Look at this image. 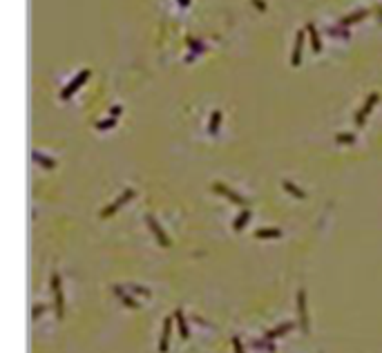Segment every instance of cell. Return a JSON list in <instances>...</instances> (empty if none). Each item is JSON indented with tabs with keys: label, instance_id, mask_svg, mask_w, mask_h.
I'll return each instance as SVG.
<instances>
[{
	"label": "cell",
	"instance_id": "cell-24",
	"mask_svg": "<svg viewBox=\"0 0 382 353\" xmlns=\"http://www.w3.org/2000/svg\"><path fill=\"white\" fill-rule=\"evenodd\" d=\"M335 141L344 143V145H351V143L358 141V139H355V134H351V132H338V134H335Z\"/></svg>",
	"mask_w": 382,
	"mask_h": 353
},
{
	"label": "cell",
	"instance_id": "cell-7",
	"mask_svg": "<svg viewBox=\"0 0 382 353\" xmlns=\"http://www.w3.org/2000/svg\"><path fill=\"white\" fill-rule=\"evenodd\" d=\"M210 188H213V193L221 195V197H224V199H228L230 204L239 206V208H246V197H241L239 193H235V190H230L226 184H221V181H215V184L210 186Z\"/></svg>",
	"mask_w": 382,
	"mask_h": 353
},
{
	"label": "cell",
	"instance_id": "cell-23",
	"mask_svg": "<svg viewBox=\"0 0 382 353\" xmlns=\"http://www.w3.org/2000/svg\"><path fill=\"white\" fill-rule=\"evenodd\" d=\"M125 290H130L132 295H143V298H150V295H152V290L148 286H137V284H125Z\"/></svg>",
	"mask_w": 382,
	"mask_h": 353
},
{
	"label": "cell",
	"instance_id": "cell-2",
	"mask_svg": "<svg viewBox=\"0 0 382 353\" xmlns=\"http://www.w3.org/2000/svg\"><path fill=\"white\" fill-rule=\"evenodd\" d=\"M90 76H92V70H90V67H83V70H81L79 74H76L74 79H72V81H70V83H67V85L63 87V90L58 92L60 101H70V98H72V96L76 94V92L81 90V85H85Z\"/></svg>",
	"mask_w": 382,
	"mask_h": 353
},
{
	"label": "cell",
	"instance_id": "cell-25",
	"mask_svg": "<svg viewBox=\"0 0 382 353\" xmlns=\"http://www.w3.org/2000/svg\"><path fill=\"white\" fill-rule=\"evenodd\" d=\"M230 344H233V351H235V353H246V349H244V344H241V337H239V335H233V337H230Z\"/></svg>",
	"mask_w": 382,
	"mask_h": 353
},
{
	"label": "cell",
	"instance_id": "cell-27",
	"mask_svg": "<svg viewBox=\"0 0 382 353\" xmlns=\"http://www.w3.org/2000/svg\"><path fill=\"white\" fill-rule=\"evenodd\" d=\"M121 112H123V107L116 103V105H112V107H110V112H107V116H114V119H118V116H121Z\"/></svg>",
	"mask_w": 382,
	"mask_h": 353
},
{
	"label": "cell",
	"instance_id": "cell-12",
	"mask_svg": "<svg viewBox=\"0 0 382 353\" xmlns=\"http://www.w3.org/2000/svg\"><path fill=\"white\" fill-rule=\"evenodd\" d=\"M172 318H174V324H177L181 340H190V329H188V320H185V313H183L181 309H174V311H172Z\"/></svg>",
	"mask_w": 382,
	"mask_h": 353
},
{
	"label": "cell",
	"instance_id": "cell-3",
	"mask_svg": "<svg viewBox=\"0 0 382 353\" xmlns=\"http://www.w3.org/2000/svg\"><path fill=\"white\" fill-rule=\"evenodd\" d=\"M134 195H137V190H134V188H125V190H123L121 195L116 197L114 201H112V204H107L105 208H101V212H99V217H101V219H107V217L116 215V212L121 210L123 206L128 204V201H130V199H134Z\"/></svg>",
	"mask_w": 382,
	"mask_h": 353
},
{
	"label": "cell",
	"instance_id": "cell-21",
	"mask_svg": "<svg viewBox=\"0 0 382 353\" xmlns=\"http://www.w3.org/2000/svg\"><path fill=\"white\" fill-rule=\"evenodd\" d=\"M329 34H331L333 38H344V40H347V38H351V32H349V27H340L338 23H335L333 27H329Z\"/></svg>",
	"mask_w": 382,
	"mask_h": 353
},
{
	"label": "cell",
	"instance_id": "cell-13",
	"mask_svg": "<svg viewBox=\"0 0 382 353\" xmlns=\"http://www.w3.org/2000/svg\"><path fill=\"white\" fill-rule=\"evenodd\" d=\"M114 295H116L118 300H121L123 306H128V309H134V311L141 309V304H139L130 293H125V286H121V284H114Z\"/></svg>",
	"mask_w": 382,
	"mask_h": 353
},
{
	"label": "cell",
	"instance_id": "cell-1",
	"mask_svg": "<svg viewBox=\"0 0 382 353\" xmlns=\"http://www.w3.org/2000/svg\"><path fill=\"white\" fill-rule=\"evenodd\" d=\"M49 288L54 295V311H56V320L65 318V295H63V282H60V273L54 271L49 275Z\"/></svg>",
	"mask_w": 382,
	"mask_h": 353
},
{
	"label": "cell",
	"instance_id": "cell-28",
	"mask_svg": "<svg viewBox=\"0 0 382 353\" xmlns=\"http://www.w3.org/2000/svg\"><path fill=\"white\" fill-rule=\"evenodd\" d=\"M252 5H255L260 12H266V5H264V0H252Z\"/></svg>",
	"mask_w": 382,
	"mask_h": 353
},
{
	"label": "cell",
	"instance_id": "cell-15",
	"mask_svg": "<svg viewBox=\"0 0 382 353\" xmlns=\"http://www.w3.org/2000/svg\"><path fill=\"white\" fill-rule=\"evenodd\" d=\"M366 16H369V9H360V12H353V14H349V16H342L338 20V25L340 27H351L353 23H360V20H364Z\"/></svg>",
	"mask_w": 382,
	"mask_h": 353
},
{
	"label": "cell",
	"instance_id": "cell-18",
	"mask_svg": "<svg viewBox=\"0 0 382 353\" xmlns=\"http://www.w3.org/2000/svg\"><path fill=\"white\" fill-rule=\"evenodd\" d=\"M250 217H252V212H250L248 208H241V212L233 219V230H235V232H241V230L246 228V224L250 221Z\"/></svg>",
	"mask_w": 382,
	"mask_h": 353
},
{
	"label": "cell",
	"instance_id": "cell-5",
	"mask_svg": "<svg viewBox=\"0 0 382 353\" xmlns=\"http://www.w3.org/2000/svg\"><path fill=\"white\" fill-rule=\"evenodd\" d=\"M146 226H148V230L152 232V237L157 240V244L161 248H170V246H172V242H170V237L166 235V230H163L161 224H159V221L154 219V215H150V212L146 215Z\"/></svg>",
	"mask_w": 382,
	"mask_h": 353
},
{
	"label": "cell",
	"instance_id": "cell-14",
	"mask_svg": "<svg viewBox=\"0 0 382 353\" xmlns=\"http://www.w3.org/2000/svg\"><path fill=\"white\" fill-rule=\"evenodd\" d=\"M32 159H34V163H38L43 170H54L56 168V159H51L49 154H45V152H40V150H34L32 152Z\"/></svg>",
	"mask_w": 382,
	"mask_h": 353
},
{
	"label": "cell",
	"instance_id": "cell-9",
	"mask_svg": "<svg viewBox=\"0 0 382 353\" xmlns=\"http://www.w3.org/2000/svg\"><path fill=\"white\" fill-rule=\"evenodd\" d=\"M185 45H188V49H190V54L185 56V63H193L199 54H204V51H206V40L204 38H193V36H185Z\"/></svg>",
	"mask_w": 382,
	"mask_h": 353
},
{
	"label": "cell",
	"instance_id": "cell-17",
	"mask_svg": "<svg viewBox=\"0 0 382 353\" xmlns=\"http://www.w3.org/2000/svg\"><path fill=\"white\" fill-rule=\"evenodd\" d=\"M221 116H224V112H221L219 107L210 112V116H208V134H210V137H215V134L219 132V128H221Z\"/></svg>",
	"mask_w": 382,
	"mask_h": 353
},
{
	"label": "cell",
	"instance_id": "cell-20",
	"mask_svg": "<svg viewBox=\"0 0 382 353\" xmlns=\"http://www.w3.org/2000/svg\"><path fill=\"white\" fill-rule=\"evenodd\" d=\"M282 188L286 190L288 195H293V197H295V199H306V197H308V195L304 193L302 188H299V186H295V184H293V181H288V179H284V181H282Z\"/></svg>",
	"mask_w": 382,
	"mask_h": 353
},
{
	"label": "cell",
	"instance_id": "cell-16",
	"mask_svg": "<svg viewBox=\"0 0 382 353\" xmlns=\"http://www.w3.org/2000/svg\"><path fill=\"white\" fill-rule=\"evenodd\" d=\"M306 34H308V40H311L313 54H320V51H322V43H320V34H317L315 23H306Z\"/></svg>",
	"mask_w": 382,
	"mask_h": 353
},
{
	"label": "cell",
	"instance_id": "cell-26",
	"mask_svg": "<svg viewBox=\"0 0 382 353\" xmlns=\"http://www.w3.org/2000/svg\"><path fill=\"white\" fill-rule=\"evenodd\" d=\"M45 311H47V306H45V304L34 306V309H32V318H34V320H40V318H43V313H45Z\"/></svg>",
	"mask_w": 382,
	"mask_h": 353
},
{
	"label": "cell",
	"instance_id": "cell-11",
	"mask_svg": "<svg viewBox=\"0 0 382 353\" xmlns=\"http://www.w3.org/2000/svg\"><path fill=\"white\" fill-rule=\"evenodd\" d=\"M293 322H280L277 326H273V329H268V331H264V340H268V342H275L277 337H282V335H286L288 331H293Z\"/></svg>",
	"mask_w": 382,
	"mask_h": 353
},
{
	"label": "cell",
	"instance_id": "cell-4",
	"mask_svg": "<svg viewBox=\"0 0 382 353\" xmlns=\"http://www.w3.org/2000/svg\"><path fill=\"white\" fill-rule=\"evenodd\" d=\"M295 306H297V324L304 333L311 331V318H308V306H306V288H297V300H295Z\"/></svg>",
	"mask_w": 382,
	"mask_h": 353
},
{
	"label": "cell",
	"instance_id": "cell-10",
	"mask_svg": "<svg viewBox=\"0 0 382 353\" xmlns=\"http://www.w3.org/2000/svg\"><path fill=\"white\" fill-rule=\"evenodd\" d=\"M304 34H306V29H304V27H299L297 32H295V45H293V54H291V67H299V63H302Z\"/></svg>",
	"mask_w": 382,
	"mask_h": 353
},
{
	"label": "cell",
	"instance_id": "cell-19",
	"mask_svg": "<svg viewBox=\"0 0 382 353\" xmlns=\"http://www.w3.org/2000/svg\"><path fill=\"white\" fill-rule=\"evenodd\" d=\"M282 230L280 228H257L255 230V240H280Z\"/></svg>",
	"mask_w": 382,
	"mask_h": 353
},
{
	"label": "cell",
	"instance_id": "cell-6",
	"mask_svg": "<svg viewBox=\"0 0 382 353\" xmlns=\"http://www.w3.org/2000/svg\"><path fill=\"white\" fill-rule=\"evenodd\" d=\"M378 101H380V92H371V94L364 98L362 107H360V110L355 112V116H353L355 126H358V128H364L366 116H369V114H371V110H373V107H375V103H378Z\"/></svg>",
	"mask_w": 382,
	"mask_h": 353
},
{
	"label": "cell",
	"instance_id": "cell-22",
	"mask_svg": "<svg viewBox=\"0 0 382 353\" xmlns=\"http://www.w3.org/2000/svg\"><path fill=\"white\" fill-rule=\"evenodd\" d=\"M116 126V119L114 116H105V119H99V121L94 123V128L99 130V132H103V130H112Z\"/></svg>",
	"mask_w": 382,
	"mask_h": 353
},
{
	"label": "cell",
	"instance_id": "cell-29",
	"mask_svg": "<svg viewBox=\"0 0 382 353\" xmlns=\"http://www.w3.org/2000/svg\"><path fill=\"white\" fill-rule=\"evenodd\" d=\"M177 5H179L181 9H188V7H190V0H177Z\"/></svg>",
	"mask_w": 382,
	"mask_h": 353
},
{
	"label": "cell",
	"instance_id": "cell-8",
	"mask_svg": "<svg viewBox=\"0 0 382 353\" xmlns=\"http://www.w3.org/2000/svg\"><path fill=\"white\" fill-rule=\"evenodd\" d=\"M172 324H174V318L170 315V318L163 320V331H161V337H159V353H168L170 349V340H172Z\"/></svg>",
	"mask_w": 382,
	"mask_h": 353
}]
</instances>
